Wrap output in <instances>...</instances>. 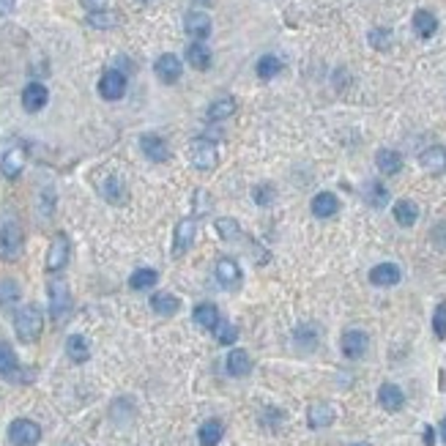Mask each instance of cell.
Segmentation results:
<instances>
[{
    "instance_id": "cell-1",
    "label": "cell",
    "mask_w": 446,
    "mask_h": 446,
    "mask_svg": "<svg viewBox=\"0 0 446 446\" xmlns=\"http://www.w3.org/2000/svg\"><path fill=\"white\" fill-rule=\"evenodd\" d=\"M42 329H44V315H42V310L36 304H25V307L17 310V315H14V332L19 337V342H25V345L36 342L42 337Z\"/></svg>"
},
{
    "instance_id": "cell-2",
    "label": "cell",
    "mask_w": 446,
    "mask_h": 446,
    "mask_svg": "<svg viewBox=\"0 0 446 446\" xmlns=\"http://www.w3.org/2000/svg\"><path fill=\"white\" fill-rule=\"evenodd\" d=\"M22 247H25V233H22V224L17 222L14 217H6L0 222V258L6 263H14L19 255H22Z\"/></svg>"
},
{
    "instance_id": "cell-3",
    "label": "cell",
    "mask_w": 446,
    "mask_h": 446,
    "mask_svg": "<svg viewBox=\"0 0 446 446\" xmlns=\"http://www.w3.org/2000/svg\"><path fill=\"white\" fill-rule=\"evenodd\" d=\"M50 315L55 323H63L69 315H71V293H69V285L63 279H53L50 287Z\"/></svg>"
},
{
    "instance_id": "cell-4",
    "label": "cell",
    "mask_w": 446,
    "mask_h": 446,
    "mask_svg": "<svg viewBox=\"0 0 446 446\" xmlns=\"http://www.w3.org/2000/svg\"><path fill=\"white\" fill-rule=\"evenodd\" d=\"M8 441L14 446H36L42 441V427L30 419H14L8 425Z\"/></svg>"
},
{
    "instance_id": "cell-5",
    "label": "cell",
    "mask_w": 446,
    "mask_h": 446,
    "mask_svg": "<svg viewBox=\"0 0 446 446\" xmlns=\"http://www.w3.org/2000/svg\"><path fill=\"white\" fill-rule=\"evenodd\" d=\"M189 162H192V168L197 170H214L217 162H220L217 145L211 140H195V143H189Z\"/></svg>"
},
{
    "instance_id": "cell-6",
    "label": "cell",
    "mask_w": 446,
    "mask_h": 446,
    "mask_svg": "<svg viewBox=\"0 0 446 446\" xmlns=\"http://www.w3.org/2000/svg\"><path fill=\"white\" fill-rule=\"evenodd\" d=\"M69 255H71L69 235L57 233L55 238H53V244H50V252H47V271H60L69 263Z\"/></svg>"
},
{
    "instance_id": "cell-7",
    "label": "cell",
    "mask_w": 446,
    "mask_h": 446,
    "mask_svg": "<svg viewBox=\"0 0 446 446\" xmlns=\"http://www.w3.org/2000/svg\"><path fill=\"white\" fill-rule=\"evenodd\" d=\"M99 93H102V99H107V102H118L123 93H126V77L121 74V71H105L102 74V80H99Z\"/></svg>"
},
{
    "instance_id": "cell-8",
    "label": "cell",
    "mask_w": 446,
    "mask_h": 446,
    "mask_svg": "<svg viewBox=\"0 0 446 446\" xmlns=\"http://www.w3.org/2000/svg\"><path fill=\"white\" fill-rule=\"evenodd\" d=\"M184 28H186V33H189L192 39L206 42V39L211 36V17H208L206 11H189V14L184 17Z\"/></svg>"
},
{
    "instance_id": "cell-9",
    "label": "cell",
    "mask_w": 446,
    "mask_h": 446,
    "mask_svg": "<svg viewBox=\"0 0 446 446\" xmlns=\"http://www.w3.org/2000/svg\"><path fill=\"white\" fill-rule=\"evenodd\" d=\"M367 345H370V337L364 334V332H359V329L345 332L342 339H339V348H342V353L348 359H362L367 353Z\"/></svg>"
},
{
    "instance_id": "cell-10",
    "label": "cell",
    "mask_w": 446,
    "mask_h": 446,
    "mask_svg": "<svg viewBox=\"0 0 446 446\" xmlns=\"http://www.w3.org/2000/svg\"><path fill=\"white\" fill-rule=\"evenodd\" d=\"M154 71H157V77L162 80V82H178L181 80V71H184V66H181V60L172 55V53H165V55L157 57V63H154Z\"/></svg>"
},
{
    "instance_id": "cell-11",
    "label": "cell",
    "mask_w": 446,
    "mask_h": 446,
    "mask_svg": "<svg viewBox=\"0 0 446 446\" xmlns=\"http://www.w3.org/2000/svg\"><path fill=\"white\" fill-rule=\"evenodd\" d=\"M140 148H143V154H145L151 162H157V165H162V162H168L170 159L168 143H165L159 134H143V137H140Z\"/></svg>"
},
{
    "instance_id": "cell-12",
    "label": "cell",
    "mask_w": 446,
    "mask_h": 446,
    "mask_svg": "<svg viewBox=\"0 0 446 446\" xmlns=\"http://www.w3.org/2000/svg\"><path fill=\"white\" fill-rule=\"evenodd\" d=\"M47 99H50V91H47L42 82H28V85H25V91H22V107H25L28 112L44 110Z\"/></svg>"
},
{
    "instance_id": "cell-13",
    "label": "cell",
    "mask_w": 446,
    "mask_h": 446,
    "mask_svg": "<svg viewBox=\"0 0 446 446\" xmlns=\"http://www.w3.org/2000/svg\"><path fill=\"white\" fill-rule=\"evenodd\" d=\"M192 241H195V220L184 217L181 222L175 224V244H172V255H175V258H181V255L192 247Z\"/></svg>"
},
{
    "instance_id": "cell-14",
    "label": "cell",
    "mask_w": 446,
    "mask_h": 446,
    "mask_svg": "<svg viewBox=\"0 0 446 446\" xmlns=\"http://www.w3.org/2000/svg\"><path fill=\"white\" fill-rule=\"evenodd\" d=\"M217 279H220V285H222L224 290H235L241 285V269H238V263L233 258H222L217 263Z\"/></svg>"
},
{
    "instance_id": "cell-15",
    "label": "cell",
    "mask_w": 446,
    "mask_h": 446,
    "mask_svg": "<svg viewBox=\"0 0 446 446\" xmlns=\"http://www.w3.org/2000/svg\"><path fill=\"white\" fill-rule=\"evenodd\" d=\"M227 373L233 375V378H244V375H249L252 373V359H249V353L244 350V348H233L230 353H227Z\"/></svg>"
},
{
    "instance_id": "cell-16",
    "label": "cell",
    "mask_w": 446,
    "mask_h": 446,
    "mask_svg": "<svg viewBox=\"0 0 446 446\" xmlns=\"http://www.w3.org/2000/svg\"><path fill=\"white\" fill-rule=\"evenodd\" d=\"M310 208H312V214L318 220H329V217H334L337 211H339V200H337V195H332V192H318L312 197Z\"/></svg>"
},
{
    "instance_id": "cell-17",
    "label": "cell",
    "mask_w": 446,
    "mask_h": 446,
    "mask_svg": "<svg viewBox=\"0 0 446 446\" xmlns=\"http://www.w3.org/2000/svg\"><path fill=\"white\" fill-rule=\"evenodd\" d=\"M402 277V271H400V266H394V263H378L373 271H370V282L375 285V287H391V285H397Z\"/></svg>"
},
{
    "instance_id": "cell-18",
    "label": "cell",
    "mask_w": 446,
    "mask_h": 446,
    "mask_svg": "<svg viewBox=\"0 0 446 446\" xmlns=\"http://www.w3.org/2000/svg\"><path fill=\"white\" fill-rule=\"evenodd\" d=\"M307 422L312 430H323L334 422V408L329 402H315L310 411H307Z\"/></svg>"
},
{
    "instance_id": "cell-19",
    "label": "cell",
    "mask_w": 446,
    "mask_h": 446,
    "mask_svg": "<svg viewBox=\"0 0 446 446\" xmlns=\"http://www.w3.org/2000/svg\"><path fill=\"white\" fill-rule=\"evenodd\" d=\"M419 165L427 172H446V148L444 145H430L427 151H422Z\"/></svg>"
},
{
    "instance_id": "cell-20",
    "label": "cell",
    "mask_w": 446,
    "mask_h": 446,
    "mask_svg": "<svg viewBox=\"0 0 446 446\" xmlns=\"http://www.w3.org/2000/svg\"><path fill=\"white\" fill-rule=\"evenodd\" d=\"M391 214H394V222L400 227H413L416 220H419V206L413 200H397Z\"/></svg>"
},
{
    "instance_id": "cell-21",
    "label": "cell",
    "mask_w": 446,
    "mask_h": 446,
    "mask_svg": "<svg viewBox=\"0 0 446 446\" xmlns=\"http://www.w3.org/2000/svg\"><path fill=\"white\" fill-rule=\"evenodd\" d=\"M378 402H381L384 411L394 413V411H400V408L405 405V394H402L400 386H394V384H384V386L378 389Z\"/></svg>"
},
{
    "instance_id": "cell-22",
    "label": "cell",
    "mask_w": 446,
    "mask_h": 446,
    "mask_svg": "<svg viewBox=\"0 0 446 446\" xmlns=\"http://www.w3.org/2000/svg\"><path fill=\"white\" fill-rule=\"evenodd\" d=\"M66 353H69V359H71L74 364H85V362L91 359V345H88L85 337L71 334L66 339Z\"/></svg>"
},
{
    "instance_id": "cell-23",
    "label": "cell",
    "mask_w": 446,
    "mask_h": 446,
    "mask_svg": "<svg viewBox=\"0 0 446 446\" xmlns=\"http://www.w3.org/2000/svg\"><path fill=\"white\" fill-rule=\"evenodd\" d=\"M413 30H416L422 39H430V36L438 30V17H436L433 11H427V8H419V11L413 14Z\"/></svg>"
},
{
    "instance_id": "cell-24",
    "label": "cell",
    "mask_w": 446,
    "mask_h": 446,
    "mask_svg": "<svg viewBox=\"0 0 446 446\" xmlns=\"http://www.w3.org/2000/svg\"><path fill=\"white\" fill-rule=\"evenodd\" d=\"M25 168V154H22V148H8L6 154H3V159H0V170H3V175L6 178H17L19 172Z\"/></svg>"
},
{
    "instance_id": "cell-25",
    "label": "cell",
    "mask_w": 446,
    "mask_h": 446,
    "mask_svg": "<svg viewBox=\"0 0 446 446\" xmlns=\"http://www.w3.org/2000/svg\"><path fill=\"white\" fill-rule=\"evenodd\" d=\"M375 168L381 170L384 175H397L402 170V157L397 151H391V148H381L375 154Z\"/></svg>"
},
{
    "instance_id": "cell-26",
    "label": "cell",
    "mask_w": 446,
    "mask_h": 446,
    "mask_svg": "<svg viewBox=\"0 0 446 446\" xmlns=\"http://www.w3.org/2000/svg\"><path fill=\"white\" fill-rule=\"evenodd\" d=\"M186 60H189V66H192V69L206 71V69L211 66V50H208L203 42H195V44H189V47H186Z\"/></svg>"
},
{
    "instance_id": "cell-27",
    "label": "cell",
    "mask_w": 446,
    "mask_h": 446,
    "mask_svg": "<svg viewBox=\"0 0 446 446\" xmlns=\"http://www.w3.org/2000/svg\"><path fill=\"white\" fill-rule=\"evenodd\" d=\"M151 307H154L157 315L170 318V315H175V312L181 310V301H178V296H172V293H154V296H151Z\"/></svg>"
},
{
    "instance_id": "cell-28",
    "label": "cell",
    "mask_w": 446,
    "mask_h": 446,
    "mask_svg": "<svg viewBox=\"0 0 446 446\" xmlns=\"http://www.w3.org/2000/svg\"><path fill=\"white\" fill-rule=\"evenodd\" d=\"M224 436V425L220 419H211V422H203L200 430H197V438H200V446H217L222 441Z\"/></svg>"
},
{
    "instance_id": "cell-29",
    "label": "cell",
    "mask_w": 446,
    "mask_h": 446,
    "mask_svg": "<svg viewBox=\"0 0 446 446\" xmlns=\"http://www.w3.org/2000/svg\"><path fill=\"white\" fill-rule=\"evenodd\" d=\"M364 200L373 206V208H384L389 203V189L381 184V181H370L364 186Z\"/></svg>"
},
{
    "instance_id": "cell-30",
    "label": "cell",
    "mask_w": 446,
    "mask_h": 446,
    "mask_svg": "<svg viewBox=\"0 0 446 446\" xmlns=\"http://www.w3.org/2000/svg\"><path fill=\"white\" fill-rule=\"evenodd\" d=\"M195 323L200 329H211L214 332V326L220 323V310L214 304H197L195 307Z\"/></svg>"
},
{
    "instance_id": "cell-31",
    "label": "cell",
    "mask_w": 446,
    "mask_h": 446,
    "mask_svg": "<svg viewBox=\"0 0 446 446\" xmlns=\"http://www.w3.org/2000/svg\"><path fill=\"white\" fill-rule=\"evenodd\" d=\"M282 60H279L277 55H263L260 60H258V66H255V71H258V77L260 80H274L279 71H282Z\"/></svg>"
},
{
    "instance_id": "cell-32",
    "label": "cell",
    "mask_w": 446,
    "mask_h": 446,
    "mask_svg": "<svg viewBox=\"0 0 446 446\" xmlns=\"http://www.w3.org/2000/svg\"><path fill=\"white\" fill-rule=\"evenodd\" d=\"M157 282H159V274H157L154 269H137V271L129 277L132 290H148V287H154Z\"/></svg>"
},
{
    "instance_id": "cell-33",
    "label": "cell",
    "mask_w": 446,
    "mask_h": 446,
    "mask_svg": "<svg viewBox=\"0 0 446 446\" xmlns=\"http://www.w3.org/2000/svg\"><path fill=\"white\" fill-rule=\"evenodd\" d=\"M233 112H235V102H233L230 96H224V99H217V102L208 107V121L220 123V121H227Z\"/></svg>"
},
{
    "instance_id": "cell-34",
    "label": "cell",
    "mask_w": 446,
    "mask_h": 446,
    "mask_svg": "<svg viewBox=\"0 0 446 446\" xmlns=\"http://www.w3.org/2000/svg\"><path fill=\"white\" fill-rule=\"evenodd\" d=\"M19 298V285L14 279H0V310L14 307Z\"/></svg>"
},
{
    "instance_id": "cell-35",
    "label": "cell",
    "mask_w": 446,
    "mask_h": 446,
    "mask_svg": "<svg viewBox=\"0 0 446 446\" xmlns=\"http://www.w3.org/2000/svg\"><path fill=\"white\" fill-rule=\"evenodd\" d=\"M102 195H105L110 203L121 206V203L126 200V186H123V181H121V178H107V181H105V186H102Z\"/></svg>"
},
{
    "instance_id": "cell-36",
    "label": "cell",
    "mask_w": 446,
    "mask_h": 446,
    "mask_svg": "<svg viewBox=\"0 0 446 446\" xmlns=\"http://www.w3.org/2000/svg\"><path fill=\"white\" fill-rule=\"evenodd\" d=\"M296 342L301 345V348H307V350H312L315 348V342H318V329L312 326V323H301L298 329H296Z\"/></svg>"
},
{
    "instance_id": "cell-37",
    "label": "cell",
    "mask_w": 446,
    "mask_h": 446,
    "mask_svg": "<svg viewBox=\"0 0 446 446\" xmlns=\"http://www.w3.org/2000/svg\"><path fill=\"white\" fill-rule=\"evenodd\" d=\"M214 334H217V339H220V345H233V342L238 339V329H235L230 321L220 318V323L214 326Z\"/></svg>"
},
{
    "instance_id": "cell-38",
    "label": "cell",
    "mask_w": 446,
    "mask_h": 446,
    "mask_svg": "<svg viewBox=\"0 0 446 446\" xmlns=\"http://www.w3.org/2000/svg\"><path fill=\"white\" fill-rule=\"evenodd\" d=\"M88 25H93V28H115L118 25V17L107 11V8H102V11H91L88 14Z\"/></svg>"
},
{
    "instance_id": "cell-39",
    "label": "cell",
    "mask_w": 446,
    "mask_h": 446,
    "mask_svg": "<svg viewBox=\"0 0 446 446\" xmlns=\"http://www.w3.org/2000/svg\"><path fill=\"white\" fill-rule=\"evenodd\" d=\"M217 233L222 235L224 241H233V238L241 235V224L235 220H230V217H222V220H217Z\"/></svg>"
},
{
    "instance_id": "cell-40",
    "label": "cell",
    "mask_w": 446,
    "mask_h": 446,
    "mask_svg": "<svg viewBox=\"0 0 446 446\" xmlns=\"http://www.w3.org/2000/svg\"><path fill=\"white\" fill-rule=\"evenodd\" d=\"M17 370V356H14V350L6 345V342H0V375H11Z\"/></svg>"
},
{
    "instance_id": "cell-41",
    "label": "cell",
    "mask_w": 446,
    "mask_h": 446,
    "mask_svg": "<svg viewBox=\"0 0 446 446\" xmlns=\"http://www.w3.org/2000/svg\"><path fill=\"white\" fill-rule=\"evenodd\" d=\"M370 44H373L375 50H381V53H384V50H389L391 33L386 30V28H373V30H370Z\"/></svg>"
},
{
    "instance_id": "cell-42",
    "label": "cell",
    "mask_w": 446,
    "mask_h": 446,
    "mask_svg": "<svg viewBox=\"0 0 446 446\" xmlns=\"http://www.w3.org/2000/svg\"><path fill=\"white\" fill-rule=\"evenodd\" d=\"M433 332L438 339H444L446 337V301H441L438 307H436V312H433Z\"/></svg>"
},
{
    "instance_id": "cell-43",
    "label": "cell",
    "mask_w": 446,
    "mask_h": 446,
    "mask_svg": "<svg viewBox=\"0 0 446 446\" xmlns=\"http://www.w3.org/2000/svg\"><path fill=\"white\" fill-rule=\"evenodd\" d=\"M252 197H255L258 206H271L274 203V189L269 184H260V186L252 189Z\"/></svg>"
},
{
    "instance_id": "cell-44",
    "label": "cell",
    "mask_w": 446,
    "mask_h": 446,
    "mask_svg": "<svg viewBox=\"0 0 446 446\" xmlns=\"http://www.w3.org/2000/svg\"><path fill=\"white\" fill-rule=\"evenodd\" d=\"M82 6H85L88 11H102V8L107 6V0H82Z\"/></svg>"
},
{
    "instance_id": "cell-45",
    "label": "cell",
    "mask_w": 446,
    "mask_h": 446,
    "mask_svg": "<svg viewBox=\"0 0 446 446\" xmlns=\"http://www.w3.org/2000/svg\"><path fill=\"white\" fill-rule=\"evenodd\" d=\"M14 6H17V0H0V17L11 14V11H14Z\"/></svg>"
},
{
    "instance_id": "cell-46",
    "label": "cell",
    "mask_w": 446,
    "mask_h": 446,
    "mask_svg": "<svg viewBox=\"0 0 446 446\" xmlns=\"http://www.w3.org/2000/svg\"><path fill=\"white\" fill-rule=\"evenodd\" d=\"M425 444L427 446L436 444V430H433V427H425Z\"/></svg>"
},
{
    "instance_id": "cell-47",
    "label": "cell",
    "mask_w": 446,
    "mask_h": 446,
    "mask_svg": "<svg viewBox=\"0 0 446 446\" xmlns=\"http://www.w3.org/2000/svg\"><path fill=\"white\" fill-rule=\"evenodd\" d=\"M441 438H444V444H446V419L441 422Z\"/></svg>"
},
{
    "instance_id": "cell-48",
    "label": "cell",
    "mask_w": 446,
    "mask_h": 446,
    "mask_svg": "<svg viewBox=\"0 0 446 446\" xmlns=\"http://www.w3.org/2000/svg\"><path fill=\"white\" fill-rule=\"evenodd\" d=\"M195 3H200V6H206V3H211V0H195Z\"/></svg>"
},
{
    "instance_id": "cell-49",
    "label": "cell",
    "mask_w": 446,
    "mask_h": 446,
    "mask_svg": "<svg viewBox=\"0 0 446 446\" xmlns=\"http://www.w3.org/2000/svg\"><path fill=\"white\" fill-rule=\"evenodd\" d=\"M350 446H370V444H364V441H362V444H350Z\"/></svg>"
},
{
    "instance_id": "cell-50",
    "label": "cell",
    "mask_w": 446,
    "mask_h": 446,
    "mask_svg": "<svg viewBox=\"0 0 446 446\" xmlns=\"http://www.w3.org/2000/svg\"><path fill=\"white\" fill-rule=\"evenodd\" d=\"M143 3H148V0H143Z\"/></svg>"
}]
</instances>
